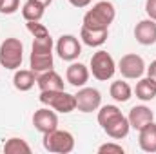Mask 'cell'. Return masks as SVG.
I'll return each instance as SVG.
<instances>
[{
  "mask_svg": "<svg viewBox=\"0 0 156 154\" xmlns=\"http://www.w3.org/2000/svg\"><path fill=\"white\" fill-rule=\"evenodd\" d=\"M56 53L62 60L66 62H75L82 54V45L80 40L73 35H62L56 42Z\"/></svg>",
  "mask_w": 156,
  "mask_h": 154,
  "instance_id": "8",
  "label": "cell"
},
{
  "mask_svg": "<svg viewBox=\"0 0 156 154\" xmlns=\"http://www.w3.org/2000/svg\"><path fill=\"white\" fill-rule=\"evenodd\" d=\"M40 102L58 113H64V114L76 109L75 94H69L66 91H40Z\"/></svg>",
  "mask_w": 156,
  "mask_h": 154,
  "instance_id": "2",
  "label": "cell"
},
{
  "mask_svg": "<svg viewBox=\"0 0 156 154\" xmlns=\"http://www.w3.org/2000/svg\"><path fill=\"white\" fill-rule=\"evenodd\" d=\"M66 80L73 85V87H83L89 80V69L83 65V64H78L73 62L67 71H66Z\"/></svg>",
  "mask_w": 156,
  "mask_h": 154,
  "instance_id": "15",
  "label": "cell"
},
{
  "mask_svg": "<svg viewBox=\"0 0 156 154\" xmlns=\"http://www.w3.org/2000/svg\"><path fill=\"white\" fill-rule=\"evenodd\" d=\"M44 149L55 154H69L75 149V138L67 131L55 129L44 134Z\"/></svg>",
  "mask_w": 156,
  "mask_h": 154,
  "instance_id": "4",
  "label": "cell"
},
{
  "mask_svg": "<svg viewBox=\"0 0 156 154\" xmlns=\"http://www.w3.org/2000/svg\"><path fill=\"white\" fill-rule=\"evenodd\" d=\"M145 13L149 18L156 20V0H147L145 2Z\"/></svg>",
  "mask_w": 156,
  "mask_h": 154,
  "instance_id": "26",
  "label": "cell"
},
{
  "mask_svg": "<svg viewBox=\"0 0 156 154\" xmlns=\"http://www.w3.org/2000/svg\"><path fill=\"white\" fill-rule=\"evenodd\" d=\"M116 16V9L111 2L107 0H100L93 5V9H89L83 15V27L89 29H109V26L113 24Z\"/></svg>",
  "mask_w": 156,
  "mask_h": 154,
  "instance_id": "1",
  "label": "cell"
},
{
  "mask_svg": "<svg viewBox=\"0 0 156 154\" xmlns=\"http://www.w3.org/2000/svg\"><path fill=\"white\" fill-rule=\"evenodd\" d=\"M102 129L107 132V136H111V138H115V140H122V138H125V136L129 134L131 125H129L127 116H123L122 111H120V113H116L115 116H111L109 120H105V121L102 123Z\"/></svg>",
  "mask_w": 156,
  "mask_h": 154,
  "instance_id": "9",
  "label": "cell"
},
{
  "mask_svg": "<svg viewBox=\"0 0 156 154\" xmlns=\"http://www.w3.org/2000/svg\"><path fill=\"white\" fill-rule=\"evenodd\" d=\"M20 5V0H0V13L13 15Z\"/></svg>",
  "mask_w": 156,
  "mask_h": 154,
  "instance_id": "24",
  "label": "cell"
},
{
  "mask_svg": "<svg viewBox=\"0 0 156 154\" xmlns=\"http://www.w3.org/2000/svg\"><path fill=\"white\" fill-rule=\"evenodd\" d=\"M44 11H45V5L38 0H27L22 5V16L26 18V22H38L44 16Z\"/></svg>",
  "mask_w": 156,
  "mask_h": 154,
  "instance_id": "20",
  "label": "cell"
},
{
  "mask_svg": "<svg viewBox=\"0 0 156 154\" xmlns=\"http://www.w3.org/2000/svg\"><path fill=\"white\" fill-rule=\"evenodd\" d=\"M37 76H38V75H37L33 69H20V71H16L15 76H13V85H15L18 91H29V89L35 85Z\"/></svg>",
  "mask_w": 156,
  "mask_h": 154,
  "instance_id": "18",
  "label": "cell"
},
{
  "mask_svg": "<svg viewBox=\"0 0 156 154\" xmlns=\"http://www.w3.org/2000/svg\"><path fill=\"white\" fill-rule=\"evenodd\" d=\"M38 2H42V4H44V5H45V7H47V5H49V4H51V2H53V0H38Z\"/></svg>",
  "mask_w": 156,
  "mask_h": 154,
  "instance_id": "29",
  "label": "cell"
},
{
  "mask_svg": "<svg viewBox=\"0 0 156 154\" xmlns=\"http://www.w3.org/2000/svg\"><path fill=\"white\" fill-rule=\"evenodd\" d=\"M69 4L75 7H87L91 4V0H69Z\"/></svg>",
  "mask_w": 156,
  "mask_h": 154,
  "instance_id": "28",
  "label": "cell"
},
{
  "mask_svg": "<svg viewBox=\"0 0 156 154\" xmlns=\"http://www.w3.org/2000/svg\"><path fill=\"white\" fill-rule=\"evenodd\" d=\"M127 120H129V125H131L133 129L140 131L142 127H145L147 123H151V121L154 120V114H153V111H151L149 107H145V105H136V107H133V109L129 111Z\"/></svg>",
  "mask_w": 156,
  "mask_h": 154,
  "instance_id": "12",
  "label": "cell"
},
{
  "mask_svg": "<svg viewBox=\"0 0 156 154\" xmlns=\"http://www.w3.org/2000/svg\"><path fill=\"white\" fill-rule=\"evenodd\" d=\"M136 98H140L142 102H151L156 98V82L153 78H142L138 83H136Z\"/></svg>",
  "mask_w": 156,
  "mask_h": 154,
  "instance_id": "19",
  "label": "cell"
},
{
  "mask_svg": "<svg viewBox=\"0 0 156 154\" xmlns=\"http://www.w3.org/2000/svg\"><path fill=\"white\" fill-rule=\"evenodd\" d=\"M29 64H31V69L37 75L45 73V71L53 69V53H37V51H31Z\"/></svg>",
  "mask_w": 156,
  "mask_h": 154,
  "instance_id": "17",
  "label": "cell"
},
{
  "mask_svg": "<svg viewBox=\"0 0 156 154\" xmlns=\"http://www.w3.org/2000/svg\"><path fill=\"white\" fill-rule=\"evenodd\" d=\"M33 125L42 134L51 132V131L58 129V116L49 107H42L38 111H35V114H33Z\"/></svg>",
  "mask_w": 156,
  "mask_h": 154,
  "instance_id": "10",
  "label": "cell"
},
{
  "mask_svg": "<svg viewBox=\"0 0 156 154\" xmlns=\"http://www.w3.org/2000/svg\"><path fill=\"white\" fill-rule=\"evenodd\" d=\"M98 152L100 154H123V147L118 145V143H104L98 147Z\"/></svg>",
  "mask_w": 156,
  "mask_h": 154,
  "instance_id": "25",
  "label": "cell"
},
{
  "mask_svg": "<svg viewBox=\"0 0 156 154\" xmlns=\"http://www.w3.org/2000/svg\"><path fill=\"white\" fill-rule=\"evenodd\" d=\"M138 143L142 147V151L145 152H156V123L151 121L145 127L140 129V136H138Z\"/></svg>",
  "mask_w": 156,
  "mask_h": 154,
  "instance_id": "16",
  "label": "cell"
},
{
  "mask_svg": "<svg viewBox=\"0 0 156 154\" xmlns=\"http://www.w3.org/2000/svg\"><path fill=\"white\" fill-rule=\"evenodd\" d=\"M24 60V45L18 38H5L0 44V65L5 69H18Z\"/></svg>",
  "mask_w": 156,
  "mask_h": 154,
  "instance_id": "3",
  "label": "cell"
},
{
  "mask_svg": "<svg viewBox=\"0 0 156 154\" xmlns=\"http://www.w3.org/2000/svg\"><path fill=\"white\" fill-rule=\"evenodd\" d=\"M116 71V64L107 51H96L91 56V73L100 82H107Z\"/></svg>",
  "mask_w": 156,
  "mask_h": 154,
  "instance_id": "5",
  "label": "cell"
},
{
  "mask_svg": "<svg viewBox=\"0 0 156 154\" xmlns=\"http://www.w3.org/2000/svg\"><path fill=\"white\" fill-rule=\"evenodd\" d=\"M109 93H111V96H113L116 102H127V100L131 98V94H133V89H131V85H129L127 82L118 80V82H113V83H111Z\"/></svg>",
  "mask_w": 156,
  "mask_h": 154,
  "instance_id": "21",
  "label": "cell"
},
{
  "mask_svg": "<svg viewBox=\"0 0 156 154\" xmlns=\"http://www.w3.org/2000/svg\"><path fill=\"white\" fill-rule=\"evenodd\" d=\"M134 38L142 45H153L156 44V20L145 18L136 24L134 27Z\"/></svg>",
  "mask_w": 156,
  "mask_h": 154,
  "instance_id": "11",
  "label": "cell"
},
{
  "mask_svg": "<svg viewBox=\"0 0 156 154\" xmlns=\"http://www.w3.org/2000/svg\"><path fill=\"white\" fill-rule=\"evenodd\" d=\"M145 71H147V76L153 78V80L156 82V60H154V62H151V65H149V67H145Z\"/></svg>",
  "mask_w": 156,
  "mask_h": 154,
  "instance_id": "27",
  "label": "cell"
},
{
  "mask_svg": "<svg viewBox=\"0 0 156 154\" xmlns=\"http://www.w3.org/2000/svg\"><path fill=\"white\" fill-rule=\"evenodd\" d=\"M76 98V109L82 113H93L100 107L102 103V94L98 89H93V87H82L75 94Z\"/></svg>",
  "mask_w": 156,
  "mask_h": 154,
  "instance_id": "7",
  "label": "cell"
},
{
  "mask_svg": "<svg viewBox=\"0 0 156 154\" xmlns=\"http://www.w3.org/2000/svg\"><path fill=\"white\" fill-rule=\"evenodd\" d=\"M4 152L5 154H29L31 152V147L22 138H9L4 143Z\"/></svg>",
  "mask_w": 156,
  "mask_h": 154,
  "instance_id": "22",
  "label": "cell"
},
{
  "mask_svg": "<svg viewBox=\"0 0 156 154\" xmlns=\"http://www.w3.org/2000/svg\"><path fill=\"white\" fill-rule=\"evenodd\" d=\"M109 37V29H89V27H83L80 29V38L85 45L89 47H100L107 42Z\"/></svg>",
  "mask_w": 156,
  "mask_h": 154,
  "instance_id": "14",
  "label": "cell"
},
{
  "mask_svg": "<svg viewBox=\"0 0 156 154\" xmlns=\"http://www.w3.org/2000/svg\"><path fill=\"white\" fill-rule=\"evenodd\" d=\"M37 85L40 87V91H64V80L53 69L40 73L37 76Z\"/></svg>",
  "mask_w": 156,
  "mask_h": 154,
  "instance_id": "13",
  "label": "cell"
},
{
  "mask_svg": "<svg viewBox=\"0 0 156 154\" xmlns=\"http://www.w3.org/2000/svg\"><path fill=\"white\" fill-rule=\"evenodd\" d=\"M118 71L122 73V76L127 78V80H136L145 73V62L140 54H134V53H129V54H123L118 62Z\"/></svg>",
  "mask_w": 156,
  "mask_h": 154,
  "instance_id": "6",
  "label": "cell"
},
{
  "mask_svg": "<svg viewBox=\"0 0 156 154\" xmlns=\"http://www.w3.org/2000/svg\"><path fill=\"white\" fill-rule=\"evenodd\" d=\"M27 31H29L35 38H40V37L49 35L47 27H45L44 24H40V22H27Z\"/></svg>",
  "mask_w": 156,
  "mask_h": 154,
  "instance_id": "23",
  "label": "cell"
}]
</instances>
